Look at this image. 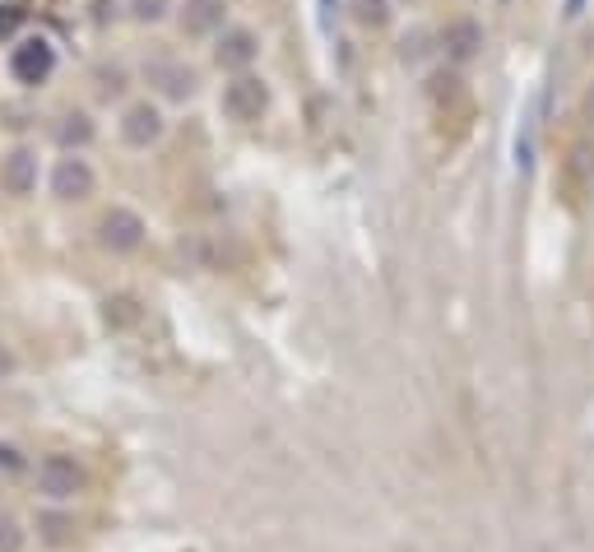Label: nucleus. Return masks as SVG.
<instances>
[{
  "label": "nucleus",
  "instance_id": "nucleus-1",
  "mask_svg": "<svg viewBox=\"0 0 594 552\" xmlns=\"http://www.w3.org/2000/svg\"><path fill=\"white\" fill-rule=\"evenodd\" d=\"M51 71H57V47H51V38H24L20 47L10 51V75L24 84V89H38V84L51 79Z\"/></svg>",
  "mask_w": 594,
  "mask_h": 552
},
{
  "label": "nucleus",
  "instance_id": "nucleus-2",
  "mask_svg": "<svg viewBox=\"0 0 594 552\" xmlns=\"http://www.w3.org/2000/svg\"><path fill=\"white\" fill-rule=\"evenodd\" d=\"M219 108L228 121H242V126H251V121L265 116L270 108V89H265V79H256V75H237L228 89H223L219 98Z\"/></svg>",
  "mask_w": 594,
  "mask_h": 552
},
{
  "label": "nucleus",
  "instance_id": "nucleus-3",
  "mask_svg": "<svg viewBox=\"0 0 594 552\" xmlns=\"http://www.w3.org/2000/svg\"><path fill=\"white\" fill-rule=\"evenodd\" d=\"M139 241H145V218H139L135 210H126V204H116V210H108L98 218V247L112 251V255H126L135 251Z\"/></svg>",
  "mask_w": 594,
  "mask_h": 552
},
{
  "label": "nucleus",
  "instance_id": "nucleus-4",
  "mask_svg": "<svg viewBox=\"0 0 594 552\" xmlns=\"http://www.w3.org/2000/svg\"><path fill=\"white\" fill-rule=\"evenodd\" d=\"M38 492L47 502H70V497L84 492V469L70 455H47L38 464Z\"/></svg>",
  "mask_w": 594,
  "mask_h": 552
},
{
  "label": "nucleus",
  "instance_id": "nucleus-5",
  "mask_svg": "<svg viewBox=\"0 0 594 552\" xmlns=\"http://www.w3.org/2000/svg\"><path fill=\"white\" fill-rule=\"evenodd\" d=\"M94 186H98V177L79 153H70V159H61L57 167H51V196L57 200H89Z\"/></svg>",
  "mask_w": 594,
  "mask_h": 552
},
{
  "label": "nucleus",
  "instance_id": "nucleus-6",
  "mask_svg": "<svg viewBox=\"0 0 594 552\" xmlns=\"http://www.w3.org/2000/svg\"><path fill=\"white\" fill-rule=\"evenodd\" d=\"M145 79H149L163 98H172V102H186L190 93H196V71H190V65H182V61H168V57L145 61Z\"/></svg>",
  "mask_w": 594,
  "mask_h": 552
},
{
  "label": "nucleus",
  "instance_id": "nucleus-7",
  "mask_svg": "<svg viewBox=\"0 0 594 552\" xmlns=\"http://www.w3.org/2000/svg\"><path fill=\"white\" fill-rule=\"evenodd\" d=\"M121 140L131 149L159 145L163 140V112L153 108V102H135V108H126V116H121Z\"/></svg>",
  "mask_w": 594,
  "mask_h": 552
},
{
  "label": "nucleus",
  "instance_id": "nucleus-8",
  "mask_svg": "<svg viewBox=\"0 0 594 552\" xmlns=\"http://www.w3.org/2000/svg\"><path fill=\"white\" fill-rule=\"evenodd\" d=\"M0 186H5L10 196H33V186H38V153L14 149L10 159L0 163Z\"/></svg>",
  "mask_w": 594,
  "mask_h": 552
},
{
  "label": "nucleus",
  "instance_id": "nucleus-9",
  "mask_svg": "<svg viewBox=\"0 0 594 552\" xmlns=\"http://www.w3.org/2000/svg\"><path fill=\"white\" fill-rule=\"evenodd\" d=\"M256 33L251 28H228L219 38V47H214V61L223 65V71H247V65L256 61Z\"/></svg>",
  "mask_w": 594,
  "mask_h": 552
},
{
  "label": "nucleus",
  "instance_id": "nucleus-10",
  "mask_svg": "<svg viewBox=\"0 0 594 552\" xmlns=\"http://www.w3.org/2000/svg\"><path fill=\"white\" fill-rule=\"evenodd\" d=\"M442 47H446V57L450 61H474L479 57V47H483V28L474 20H456V24H446L442 33Z\"/></svg>",
  "mask_w": 594,
  "mask_h": 552
},
{
  "label": "nucleus",
  "instance_id": "nucleus-11",
  "mask_svg": "<svg viewBox=\"0 0 594 552\" xmlns=\"http://www.w3.org/2000/svg\"><path fill=\"white\" fill-rule=\"evenodd\" d=\"M223 0H186V10H182V33L186 38H209L219 24H223Z\"/></svg>",
  "mask_w": 594,
  "mask_h": 552
},
{
  "label": "nucleus",
  "instance_id": "nucleus-12",
  "mask_svg": "<svg viewBox=\"0 0 594 552\" xmlns=\"http://www.w3.org/2000/svg\"><path fill=\"white\" fill-rule=\"evenodd\" d=\"M57 140L65 145V149H84L94 140V121L84 116V112H65L61 116V130H57Z\"/></svg>",
  "mask_w": 594,
  "mask_h": 552
},
{
  "label": "nucleus",
  "instance_id": "nucleus-13",
  "mask_svg": "<svg viewBox=\"0 0 594 552\" xmlns=\"http://www.w3.org/2000/svg\"><path fill=\"white\" fill-rule=\"evenodd\" d=\"M534 135H539V121H534V102H530L525 121H520V135H516V167L520 172L534 167Z\"/></svg>",
  "mask_w": 594,
  "mask_h": 552
},
{
  "label": "nucleus",
  "instance_id": "nucleus-14",
  "mask_svg": "<svg viewBox=\"0 0 594 552\" xmlns=\"http://www.w3.org/2000/svg\"><path fill=\"white\" fill-rule=\"evenodd\" d=\"M348 10H354V20L362 28H386L391 24V0H348Z\"/></svg>",
  "mask_w": 594,
  "mask_h": 552
},
{
  "label": "nucleus",
  "instance_id": "nucleus-15",
  "mask_svg": "<svg viewBox=\"0 0 594 552\" xmlns=\"http://www.w3.org/2000/svg\"><path fill=\"white\" fill-rule=\"evenodd\" d=\"M24 548V529L14 525V515H0V552H20Z\"/></svg>",
  "mask_w": 594,
  "mask_h": 552
},
{
  "label": "nucleus",
  "instance_id": "nucleus-16",
  "mask_svg": "<svg viewBox=\"0 0 594 552\" xmlns=\"http://www.w3.org/2000/svg\"><path fill=\"white\" fill-rule=\"evenodd\" d=\"M20 24H24V10H20V5H0V42L14 38V33H20Z\"/></svg>",
  "mask_w": 594,
  "mask_h": 552
},
{
  "label": "nucleus",
  "instance_id": "nucleus-17",
  "mask_svg": "<svg viewBox=\"0 0 594 552\" xmlns=\"http://www.w3.org/2000/svg\"><path fill=\"white\" fill-rule=\"evenodd\" d=\"M163 5L168 0H135V14L139 20H163Z\"/></svg>",
  "mask_w": 594,
  "mask_h": 552
},
{
  "label": "nucleus",
  "instance_id": "nucleus-18",
  "mask_svg": "<svg viewBox=\"0 0 594 552\" xmlns=\"http://www.w3.org/2000/svg\"><path fill=\"white\" fill-rule=\"evenodd\" d=\"M0 469L20 474V469H24V455H20V451H14V446H0Z\"/></svg>",
  "mask_w": 594,
  "mask_h": 552
},
{
  "label": "nucleus",
  "instance_id": "nucleus-19",
  "mask_svg": "<svg viewBox=\"0 0 594 552\" xmlns=\"http://www.w3.org/2000/svg\"><path fill=\"white\" fill-rule=\"evenodd\" d=\"M10 372H14V357H10L5 349H0V376H10Z\"/></svg>",
  "mask_w": 594,
  "mask_h": 552
},
{
  "label": "nucleus",
  "instance_id": "nucleus-20",
  "mask_svg": "<svg viewBox=\"0 0 594 552\" xmlns=\"http://www.w3.org/2000/svg\"><path fill=\"white\" fill-rule=\"evenodd\" d=\"M581 5H585V0H567V14H581Z\"/></svg>",
  "mask_w": 594,
  "mask_h": 552
},
{
  "label": "nucleus",
  "instance_id": "nucleus-21",
  "mask_svg": "<svg viewBox=\"0 0 594 552\" xmlns=\"http://www.w3.org/2000/svg\"><path fill=\"white\" fill-rule=\"evenodd\" d=\"M585 108H590V116H594V89H590V98H585Z\"/></svg>",
  "mask_w": 594,
  "mask_h": 552
},
{
  "label": "nucleus",
  "instance_id": "nucleus-22",
  "mask_svg": "<svg viewBox=\"0 0 594 552\" xmlns=\"http://www.w3.org/2000/svg\"><path fill=\"white\" fill-rule=\"evenodd\" d=\"M325 5H330V0H325Z\"/></svg>",
  "mask_w": 594,
  "mask_h": 552
}]
</instances>
